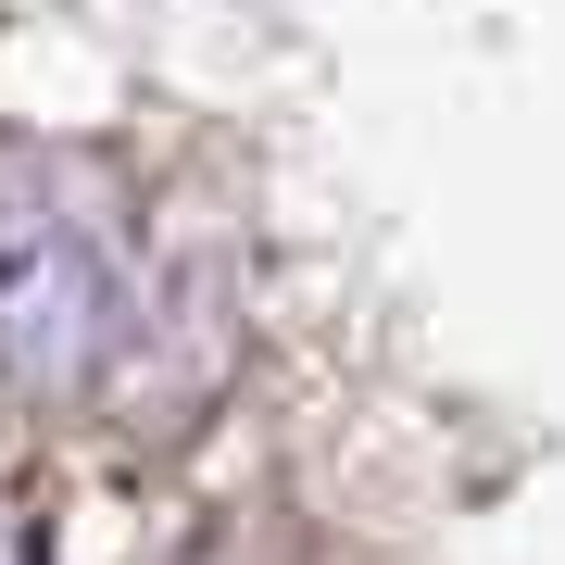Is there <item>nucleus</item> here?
I'll return each mask as SVG.
<instances>
[{"label": "nucleus", "mask_w": 565, "mask_h": 565, "mask_svg": "<svg viewBox=\"0 0 565 565\" xmlns=\"http://www.w3.org/2000/svg\"><path fill=\"white\" fill-rule=\"evenodd\" d=\"M139 327V264L114 202L76 163H13L0 177V377L39 403H88Z\"/></svg>", "instance_id": "1"}]
</instances>
